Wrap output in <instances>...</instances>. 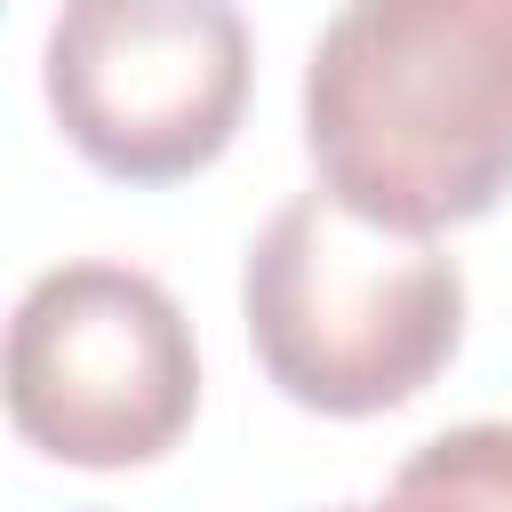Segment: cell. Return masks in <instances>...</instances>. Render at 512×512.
<instances>
[{
	"label": "cell",
	"instance_id": "obj_6",
	"mask_svg": "<svg viewBox=\"0 0 512 512\" xmlns=\"http://www.w3.org/2000/svg\"><path fill=\"white\" fill-rule=\"evenodd\" d=\"M88 512H96V504H88Z\"/></svg>",
	"mask_w": 512,
	"mask_h": 512
},
{
	"label": "cell",
	"instance_id": "obj_5",
	"mask_svg": "<svg viewBox=\"0 0 512 512\" xmlns=\"http://www.w3.org/2000/svg\"><path fill=\"white\" fill-rule=\"evenodd\" d=\"M328 512H512V424H448L408 464L376 504H328Z\"/></svg>",
	"mask_w": 512,
	"mask_h": 512
},
{
	"label": "cell",
	"instance_id": "obj_1",
	"mask_svg": "<svg viewBox=\"0 0 512 512\" xmlns=\"http://www.w3.org/2000/svg\"><path fill=\"white\" fill-rule=\"evenodd\" d=\"M312 184L440 240L512 192V0H344L304 56Z\"/></svg>",
	"mask_w": 512,
	"mask_h": 512
},
{
	"label": "cell",
	"instance_id": "obj_3",
	"mask_svg": "<svg viewBox=\"0 0 512 512\" xmlns=\"http://www.w3.org/2000/svg\"><path fill=\"white\" fill-rule=\"evenodd\" d=\"M8 424L72 472L160 464L200 416V344L184 304L112 256L48 264L8 320Z\"/></svg>",
	"mask_w": 512,
	"mask_h": 512
},
{
	"label": "cell",
	"instance_id": "obj_2",
	"mask_svg": "<svg viewBox=\"0 0 512 512\" xmlns=\"http://www.w3.org/2000/svg\"><path fill=\"white\" fill-rule=\"evenodd\" d=\"M240 328L288 408L336 424L392 416L464 352V264L312 184L248 240Z\"/></svg>",
	"mask_w": 512,
	"mask_h": 512
},
{
	"label": "cell",
	"instance_id": "obj_4",
	"mask_svg": "<svg viewBox=\"0 0 512 512\" xmlns=\"http://www.w3.org/2000/svg\"><path fill=\"white\" fill-rule=\"evenodd\" d=\"M40 88L96 176L184 184L232 152L256 40L232 0H56Z\"/></svg>",
	"mask_w": 512,
	"mask_h": 512
}]
</instances>
